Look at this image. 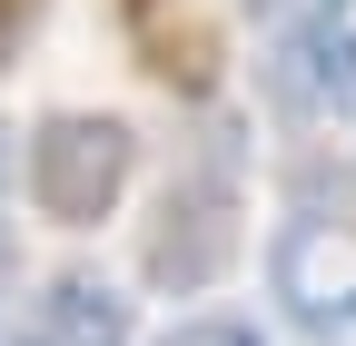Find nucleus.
<instances>
[{
  "label": "nucleus",
  "mask_w": 356,
  "mask_h": 346,
  "mask_svg": "<svg viewBox=\"0 0 356 346\" xmlns=\"http://www.w3.org/2000/svg\"><path fill=\"white\" fill-rule=\"evenodd\" d=\"M248 20H257V40H267V50H297V40L346 30V0H248Z\"/></svg>",
  "instance_id": "0eeeda50"
},
{
  "label": "nucleus",
  "mask_w": 356,
  "mask_h": 346,
  "mask_svg": "<svg viewBox=\"0 0 356 346\" xmlns=\"http://www.w3.org/2000/svg\"><path fill=\"white\" fill-rule=\"evenodd\" d=\"M267 287H277L297 336H346L356 327V218H337V208L287 218L267 247Z\"/></svg>",
  "instance_id": "7ed1b4c3"
},
{
  "label": "nucleus",
  "mask_w": 356,
  "mask_h": 346,
  "mask_svg": "<svg viewBox=\"0 0 356 346\" xmlns=\"http://www.w3.org/2000/svg\"><path fill=\"white\" fill-rule=\"evenodd\" d=\"M159 346H267L257 327H238V317H188V327H168Z\"/></svg>",
  "instance_id": "6e6552de"
},
{
  "label": "nucleus",
  "mask_w": 356,
  "mask_h": 346,
  "mask_svg": "<svg viewBox=\"0 0 356 346\" xmlns=\"http://www.w3.org/2000/svg\"><path fill=\"white\" fill-rule=\"evenodd\" d=\"M30 336L40 346H139V307L99 277V267H60L30 307Z\"/></svg>",
  "instance_id": "39448f33"
},
{
  "label": "nucleus",
  "mask_w": 356,
  "mask_h": 346,
  "mask_svg": "<svg viewBox=\"0 0 356 346\" xmlns=\"http://www.w3.org/2000/svg\"><path fill=\"white\" fill-rule=\"evenodd\" d=\"M267 109L297 119V129H327L356 109V30H327V40H297V50L267 60Z\"/></svg>",
  "instance_id": "20e7f679"
},
{
  "label": "nucleus",
  "mask_w": 356,
  "mask_h": 346,
  "mask_svg": "<svg viewBox=\"0 0 356 346\" xmlns=\"http://www.w3.org/2000/svg\"><path fill=\"white\" fill-rule=\"evenodd\" d=\"M119 20H129V40H139V60H149L159 90H178V99H208L218 90V50H208V30L188 10L168 20V0H119Z\"/></svg>",
  "instance_id": "423d86ee"
},
{
  "label": "nucleus",
  "mask_w": 356,
  "mask_h": 346,
  "mask_svg": "<svg viewBox=\"0 0 356 346\" xmlns=\"http://www.w3.org/2000/svg\"><path fill=\"white\" fill-rule=\"evenodd\" d=\"M0 346H40V336H30V327H0Z\"/></svg>",
  "instance_id": "f8f14e48"
},
{
  "label": "nucleus",
  "mask_w": 356,
  "mask_h": 346,
  "mask_svg": "<svg viewBox=\"0 0 356 346\" xmlns=\"http://www.w3.org/2000/svg\"><path fill=\"white\" fill-rule=\"evenodd\" d=\"M238 168H248L238 119L228 109H198L188 158L168 168V188L149 208V238H139V277L159 297H208L238 267Z\"/></svg>",
  "instance_id": "f257e3e1"
},
{
  "label": "nucleus",
  "mask_w": 356,
  "mask_h": 346,
  "mask_svg": "<svg viewBox=\"0 0 356 346\" xmlns=\"http://www.w3.org/2000/svg\"><path fill=\"white\" fill-rule=\"evenodd\" d=\"M10 277H20V238L0 228V297H10Z\"/></svg>",
  "instance_id": "9b49d317"
},
{
  "label": "nucleus",
  "mask_w": 356,
  "mask_h": 346,
  "mask_svg": "<svg viewBox=\"0 0 356 346\" xmlns=\"http://www.w3.org/2000/svg\"><path fill=\"white\" fill-rule=\"evenodd\" d=\"M20 158H30V149H20V129H10V119H0V198H10V188H20Z\"/></svg>",
  "instance_id": "9d476101"
},
{
  "label": "nucleus",
  "mask_w": 356,
  "mask_h": 346,
  "mask_svg": "<svg viewBox=\"0 0 356 346\" xmlns=\"http://www.w3.org/2000/svg\"><path fill=\"white\" fill-rule=\"evenodd\" d=\"M20 179H30V208L50 228H99L139 179V129L119 109H40Z\"/></svg>",
  "instance_id": "f03ea898"
},
{
  "label": "nucleus",
  "mask_w": 356,
  "mask_h": 346,
  "mask_svg": "<svg viewBox=\"0 0 356 346\" xmlns=\"http://www.w3.org/2000/svg\"><path fill=\"white\" fill-rule=\"evenodd\" d=\"M40 10H50V0H0V69H20V50H30Z\"/></svg>",
  "instance_id": "1a4fd4ad"
}]
</instances>
